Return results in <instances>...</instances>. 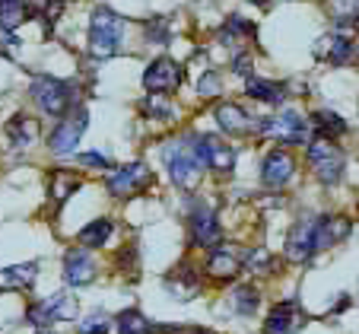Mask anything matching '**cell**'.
I'll return each mask as SVG.
<instances>
[{"instance_id":"6da1fadb","label":"cell","mask_w":359,"mask_h":334,"mask_svg":"<svg viewBox=\"0 0 359 334\" xmlns=\"http://www.w3.org/2000/svg\"><path fill=\"white\" fill-rule=\"evenodd\" d=\"M124 41V20L109 7H99L89 20V55L99 61H109L118 55V48Z\"/></svg>"},{"instance_id":"7a4b0ae2","label":"cell","mask_w":359,"mask_h":334,"mask_svg":"<svg viewBox=\"0 0 359 334\" xmlns=\"http://www.w3.org/2000/svg\"><path fill=\"white\" fill-rule=\"evenodd\" d=\"M32 102L39 105L45 115L51 118H64L74 105V89L70 83L55 80V76H35L32 80Z\"/></svg>"},{"instance_id":"3957f363","label":"cell","mask_w":359,"mask_h":334,"mask_svg":"<svg viewBox=\"0 0 359 334\" xmlns=\"http://www.w3.org/2000/svg\"><path fill=\"white\" fill-rule=\"evenodd\" d=\"M165 169H169L172 182L178 185V188L191 191L197 185V178H201V166H197L194 153H191V140L184 137V140L172 143L169 150H165Z\"/></svg>"},{"instance_id":"277c9868","label":"cell","mask_w":359,"mask_h":334,"mask_svg":"<svg viewBox=\"0 0 359 334\" xmlns=\"http://www.w3.org/2000/svg\"><path fill=\"white\" fill-rule=\"evenodd\" d=\"M86 124H89L86 109H70L67 118H64V121L51 131V137H48V150L55 153V156H67V153H74L76 143H80V137H83V131H86Z\"/></svg>"},{"instance_id":"5b68a950","label":"cell","mask_w":359,"mask_h":334,"mask_svg":"<svg viewBox=\"0 0 359 334\" xmlns=\"http://www.w3.org/2000/svg\"><path fill=\"white\" fill-rule=\"evenodd\" d=\"M309 163H312L315 175H318L325 185H337L340 175H344L346 156L340 153V147H334L331 140H315L312 147H309Z\"/></svg>"},{"instance_id":"8992f818","label":"cell","mask_w":359,"mask_h":334,"mask_svg":"<svg viewBox=\"0 0 359 334\" xmlns=\"http://www.w3.org/2000/svg\"><path fill=\"white\" fill-rule=\"evenodd\" d=\"M261 134L273 137V140H283V143H305L309 140V121H305L299 112H277L273 118L258 124Z\"/></svg>"},{"instance_id":"52a82bcc","label":"cell","mask_w":359,"mask_h":334,"mask_svg":"<svg viewBox=\"0 0 359 334\" xmlns=\"http://www.w3.org/2000/svg\"><path fill=\"white\" fill-rule=\"evenodd\" d=\"M191 140V153H194L197 166H213L217 172H229L232 163H236V153H232V147H226L219 137H188Z\"/></svg>"},{"instance_id":"ba28073f","label":"cell","mask_w":359,"mask_h":334,"mask_svg":"<svg viewBox=\"0 0 359 334\" xmlns=\"http://www.w3.org/2000/svg\"><path fill=\"white\" fill-rule=\"evenodd\" d=\"M178 83H182V67H178V61H172V58H156V61L147 67V74H143V89H147L149 95L172 93V89H178Z\"/></svg>"},{"instance_id":"9c48e42d","label":"cell","mask_w":359,"mask_h":334,"mask_svg":"<svg viewBox=\"0 0 359 334\" xmlns=\"http://www.w3.org/2000/svg\"><path fill=\"white\" fill-rule=\"evenodd\" d=\"M74 315H76V300L70 293H57V296H51V300L29 309V321L39 328L55 325V321H70Z\"/></svg>"},{"instance_id":"30bf717a","label":"cell","mask_w":359,"mask_h":334,"mask_svg":"<svg viewBox=\"0 0 359 334\" xmlns=\"http://www.w3.org/2000/svg\"><path fill=\"white\" fill-rule=\"evenodd\" d=\"M315 229H318V213L299 220L296 229H292L290 239H286V255H290V261L302 265V261L312 258L315 255Z\"/></svg>"},{"instance_id":"8fae6325","label":"cell","mask_w":359,"mask_h":334,"mask_svg":"<svg viewBox=\"0 0 359 334\" xmlns=\"http://www.w3.org/2000/svg\"><path fill=\"white\" fill-rule=\"evenodd\" d=\"M191 236H194V242L201 248L219 246V239H223L219 236V220L207 204H197L194 213H191Z\"/></svg>"},{"instance_id":"7c38bea8","label":"cell","mask_w":359,"mask_h":334,"mask_svg":"<svg viewBox=\"0 0 359 334\" xmlns=\"http://www.w3.org/2000/svg\"><path fill=\"white\" fill-rule=\"evenodd\" d=\"M149 182V169L143 163H128L121 166V169H115L109 175V191L111 194H118V198H124V194H134L137 188H143V185Z\"/></svg>"},{"instance_id":"4fadbf2b","label":"cell","mask_w":359,"mask_h":334,"mask_svg":"<svg viewBox=\"0 0 359 334\" xmlns=\"http://www.w3.org/2000/svg\"><path fill=\"white\" fill-rule=\"evenodd\" d=\"M292 172H296V159L283 150L267 153L264 166H261V178H264L267 188H283V185L292 178Z\"/></svg>"},{"instance_id":"5bb4252c","label":"cell","mask_w":359,"mask_h":334,"mask_svg":"<svg viewBox=\"0 0 359 334\" xmlns=\"http://www.w3.org/2000/svg\"><path fill=\"white\" fill-rule=\"evenodd\" d=\"M346 236H350V220H346V217H334V213H327V217H321V213H318L315 252H325V248L337 246V242H344Z\"/></svg>"},{"instance_id":"9a60e30c","label":"cell","mask_w":359,"mask_h":334,"mask_svg":"<svg viewBox=\"0 0 359 334\" xmlns=\"http://www.w3.org/2000/svg\"><path fill=\"white\" fill-rule=\"evenodd\" d=\"M93 277H95V261L89 252L74 248V252L64 255V280L70 286H86Z\"/></svg>"},{"instance_id":"2e32d148","label":"cell","mask_w":359,"mask_h":334,"mask_svg":"<svg viewBox=\"0 0 359 334\" xmlns=\"http://www.w3.org/2000/svg\"><path fill=\"white\" fill-rule=\"evenodd\" d=\"M315 55L325 58V61L331 64H346L353 58V39H346V35H325V39L315 45Z\"/></svg>"},{"instance_id":"e0dca14e","label":"cell","mask_w":359,"mask_h":334,"mask_svg":"<svg viewBox=\"0 0 359 334\" xmlns=\"http://www.w3.org/2000/svg\"><path fill=\"white\" fill-rule=\"evenodd\" d=\"M213 118H217V124L226 131V134H245V131L258 128V121H251V118L245 115L238 105H217Z\"/></svg>"},{"instance_id":"ac0fdd59","label":"cell","mask_w":359,"mask_h":334,"mask_svg":"<svg viewBox=\"0 0 359 334\" xmlns=\"http://www.w3.org/2000/svg\"><path fill=\"white\" fill-rule=\"evenodd\" d=\"M39 277V265L26 261V265H13L0 271V290H29Z\"/></svg>"},{"instance_id":"d6986e66","label":"cell","mask_w":359,"mask_h":334,"mask_svg":"<svg viewBox=\"0 0 359 334\" xmlns=\"http://www.w3.org/2000/svg\"><path fill=\"white\" fill-rule=\"evenodd\" d=\"M32 16L29 0H0V32H13Z\"/></svg>"},{"instance_id":"ffe728a7","label":"cell","mask_w":359,"mask_h":334,"mask_svg":"<svg viewBox=\"0 0 359 334\" xmlns=\"http://www.w3.org/2000/svg\"><path fill=\"white\" fill-rule=\"evenodd\" d=\"M296 302H280L271 315H267V325H264V334H292L296 328Z\"/></svg>"},{"instance_id":"44dd1931","label":"cell","mask_w":359,"mask_h":334,"mask_svg":"<svg viewBox=\"0 0 359 334\" xmlns=\"http://www.w3.org/2000/svg\"><path fill=\"white\" fill-rule=\"evenodd\" d=\"M238 267H242V265L236 261V255H232L229 248H219V252H213V255H210V261H207V271H210L217 280H229V277H236Z\"/></svg>"},{"instance_id":"7402d4cb","label":"cell","mask_w":359,"mask_h":334,"mask_svg":"<svg viewBox=\"0 0 359 334\" xmlns=\"http://www.w3.org/2000/svg\"><path fill=\"white\" fill-rule=\"evenodd\" d=\"M159 331L156 325H149V319L137 309H128V312L118 315V334H153Z\"/></svg>"},{"instance_id":"603a6c76","label":"cell","mask_w":359,"mask_h":334,"mask_svg":"<svg viewBox=\"0 0 359 334\" xmlns=\"http://www.w3.org/2000/svg\"><path fill=\"white\" fill-rule=\"evenodd\" d=\"M245 93H248L251 99H258V102H271V105H277V102H283L286 89L280 86V83H267V80H251L248 86H245Z\"/></svg>"},{"instance_id":"cb8c5ba5","label":"cell","mask_w":359,"mask_h":334,"mask_svg":"<svg viewBox=\"0 0 359 334\" xmlns=\"http://www.w3.org/2000/svg\"><path fill=\"white\" fill-rule=\"evenodd\" d=\"M35 137H39V124L32 121V118H16V121H10V140H13V147H29V143H35Z\"/></svg>"},{"instance_id":"d4e9b609","label":"cell","mask_w":359,"mask_h":334,"mask_svg":"<svg viewBox=\"0 0 359 334\" xmlns=\"http://www.w3.org/2000/svg\"><path fill=\"white\" fill-rule=\"evenodd\" d=\"M258 290H251V286H238L236 293H232V309L236 315H255L258 312Z\"/></svg>"},{"instance_id":"484cf974","label":"cell","mask_w":359,"mask_h":334,"mask_svg":"<svg viewBox=\"0 0 359 334\" xmlns=\"http://www.w3.org/2000/svg\"><path fill=\"white\" fill-rule=\"evenodd\" d=\"M111 236V223L109 220H95V223H89L86 229L80 232V242L83 246H105V239Z\"/></svg>"},{"instance_id":"4316f807","label":"cell","mask_w":359,"mask_h":334,"mask_svg":"<svg viewBox=\"0 0 359 334\" xmlns=\"http://www.w3.org/2000/svg\"><path fill=\"white\" fill-rule=\"evenodd\" d=\"M315 124H318V131H321V140H331V134H340V131H346L344 118H337L334 112H327V109L315 115Z\"/></svg>"},{"instance_id":"83f0119b","label":"cell","mask_w":359,"mask_h":334,"mask_svg":"<svg viewBox=\"0 0 359 334\" xmlns=\"http://www.w3.org/2000/svg\"><path fill=\"white\" fill-rule=\"evenodd\" d=\"M51 194H55V201H64V198H70L76 188H80V178L76 175H67V172H57L55 175V182H51Z\"/></svg>"},{"instance_id":"f1b7e54d","label":"cell","mask_w":359,"mask_h":334,"mask_svg":"<svg viewBox=\"0 0 359 334\" xmlns=\"http://www.w3.org/2000/svg\"><path fill=\"white\" fill-rule=\"evenodd\" d=\"M80 334H109V315L93 312L80 321Z\"/></svg>"},{"instance_id":"f546056e","label":"cell","mask_w":359,"mask_h":334,"mask_svg":"<svg viewBox=\"0 0 359 334\" xmlns=\"http://www.w3.org/2000/svg\"><path fill=\"white\" fill-rule=\"evenodd\" d=\"M143 112L153 118H172L175 115V109H172L165 99H159V95H149V99H143Z\"/></svg>"},{"instance_id":"4dcf8cb0","label":"cell","mask_w":359,"mask_h":334,"mask_svg":"<svg viewBox=\"0 0 359 334\" xmlns=\"http://www.w3.org/2000/svg\"><path fill=\"white\" fill-rule=\"evenodd\" d=\"M267 265H273V258H271V252H264V248H258V252H251V255H248V267H251V271L264 274V271H267Z\"/></svg>"},{"instance_id":"1f68e13d","label":"cell","mask_w":359,"mask_h":334,"mask_svg":"<svg viewBox=\"0 0 359 334\" xmlns=\"http://www.w3.org/2000/svg\"><path fill=\"white\" fill-rule=\"evenodd\" d=\"M219 86H223V83H219V74H207L201 80V95H213V93H219Z\"/></svg>"},{"instance_id":"d6a6232c","label":"cell","mask_w":359,"mask_h":334,"mask_svg":"<svg viewBox=\"0 0 359 334\" xmlns=\"http://www.w3.org/2000/svg\"><path fill=\"white\" fill-rule=\"evenodd\" d=\"M80 163H83V166H95V169H105V166H109L102 153H83Z\"/></svg>"},{"instance_id":"836d02e7","label":"cell","mask_w":359,"mask_h":334,"mask_svg":"<svg viewBox=\"0 0 359 334\" xmlns=\"http://www.w3.org/2000/svg\"><path fill=\"white\" fill-rule=\"evenodd\" d=\"M232 70H236L238 76H248V74H251V58H248V55H238L236 64H232Z\"/></svg>"},{"instance_id":"e575fe53","label":"cell","mask_w":359,"mask_h":334,"mask_svg":"<svg viewBox=\"0 0 359 334\" xmlns=\"http://www.w3.org/2000/svg\"><path fill=\"white\" fill-rule=\"evenodd\" d=\"M45 13H48V20L55 22V20H57V13H61V0H48V7H45Z\"/></svg>"},{"instance_id":"d590c367","label":"cell","mask_w":359,"mask_h":334,"mask_svg":"<svg viewBox=\"0 0 359 334\" xmlns=\"http://www.w3.org/2000/svg\"><path fill=\"white\" fill-rule=\"evenodd\" d=\"M251 4H271V0H251Z\"/></svg>"},{"instance_id":"8d00e7d4","label":"cell","mask_w":359,"mask_h":334,"mask_svg":"<svg viewBox=\"0 0 359 334\" xmlns=\"http://www.w3.org/2000/svg\"><path fill=\"white\" fill-rule=\"evenodd\" d=\"M39 334H51V331H45V328H41V331H39Z\"/></svg>"}]
</instances>
